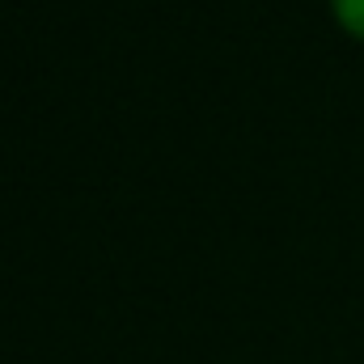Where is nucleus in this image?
Listing matches in <instances>:
<instances>
[{"instance_id":"obj_1","label":"nucleus","mask_w":364,"mask_h":364,"mask_svg":"<svg viewBox=\"0 0 364 364\" xmlns=\"http://www.w3.org/2000/svg\"><path fill=\"white\" fill-rule=\"evenodd\" d=\"M331 9H335V21H339L352 38L364 43V0H331Z\"/></svg>"}]
</instances>
